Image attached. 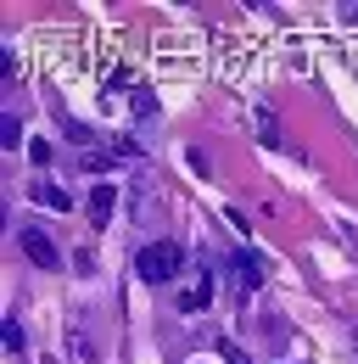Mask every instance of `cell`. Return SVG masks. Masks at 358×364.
<instances>
[{"mask_svg":"<svg viewBox=\"0 0 358 364\" xmlns=\"http://www.w3.org/2000/svg\"><path fill=\"white\" fill-rule=\"evenodd\" d=\"M235 274H241V286H246V291H252V286H258V280H264V264H258V258H252V252H241V258H235Z\"/></svg>","mask_w":358,"mask_h":364,"instance_id":"cell-4","label":"cell"},{"mask_svg":"<svg viewBox=\"0 0 358 364\" xmlns=\"http://www.w3.org/2000/svg\"><path fill=\"white\" fill-rule=\"evenodd\" d=\"M0 331H6V348H11V353H17V348H23V325H17V319H6V325H0Z\"/></svg>","mask_w":358,"mask_h":364,"instance_id":"cell-6","label":"cell"},{"mask_svg":"<svg viewBox=\"0 0 358 364\" xmlns=\"http://www.w3.org/2000/svg\"><path fill=\"white\" fill-rule=\"evenodd\" d=\"M112 219V185H95L90 191V225H107Z\"/></svg>","mask_w":358,"mask_h":364,"instance_id":"cell-3","label":"cell"},{"mask_svg":"<svg viewBox=\"0 0 358 364\" xmlns=\"http://www.w3.org/2000/svg\"><path fill=\"white\" fill-rule=\"evenodd\" d=\"M185 309H207V286H190L185 291Z\"/></svg>","mask_w":358,"mask_h":364,"instance_id":"cell-8","label":"cell"},{"mask_svg":"<svg viewBox=\"0 0 358 364\" xmlns=\"http://www.w3.org/2000/svg\"><path fill=\"white\" fill-rule=\"evenodd\" d=\"M0 140H6V146H17V140H23V129H17V118H6V124H0Z\"/></svg>","mask_w":358,"mask_h":364,"instance_id":"cell-9","label":"cell"},{"mask_svg":"<svg viewBox=\"0 0 358 364\" xmlns=\"http://www.w3.org/2000/svg\"><path fill=\"white\" fill-rule=\"evenodd\" d=\"M34 202H45V208H56V213H62V208H67V196H62V191H56V185H34Z\"/></svg>","mask_w":358,"mask_h":364,"instance_id":"cell-5","label":"cell"},{"mask_svg":"<svg viewBox=\"0 0 358 364\" xmlns=\"http://www.w3.org/2000/svg\"><path fill=\"white\" fill-rule=\"evenodd\" d=\"M23 252H28V264H40V269H56V264H62V252H56V241H50L45 230H23Z\"/></svg>","mask_w":358,"mask_h":364,"instance_id":"cell-2","label":"cell"},{"mask_svg":"<svg viewBox=\"0 0 358 364\" xmlns=\"http://www.w3.org/2000/svg\"><path fill=\"white\" fill-rule=\"evenodd\" d=\"M342 17H347V23H358V6H342Z\"/></svg>","mask_w":358,"mask_h":364,"instance_id":"cell-11","label":"cell"},{"mask_svg":"<svg viewBox=\"0 0 358 364\" xmlns=\"http://www.w3.org/2000/svg\"><path fill=\"white\" fill-rule=\"evenodd\" d=\"M134 274L151 280V286L174 280L179 274V241H151V247H140V252H134Z\"/></svg>","mask_w":358,"mask_h":364,"instance_id":"cell-1","label":"cell"},{"mask_svg":"<svg viewBox=\"0 0 358 364\" xmlns=\"http://www.w3.org/2000/svg\"><path fill=\"white\" fill-rule=\"evenodd\" d=\"M219 348H224V359H229V364H252V359H246V348H235V342H219Z\"/></svg>","mask_w":358,"mask_h":364,"instance_id":"cell-10","label":"cell"},{"mask_svg":"<svg viewBox=\"0 0 358 364\" xmlns=\"http://www.w3.org/2000/svg\"><path fill=\"white\" fill-rule=\"evenodd\" d=\"M134 112H140V118H151V112H157V101H151V90H134Z\"/></svg>","mask_w":358,"mask_h":364,"instance_id":"cell-7","label":"cell"}]
</instances>
